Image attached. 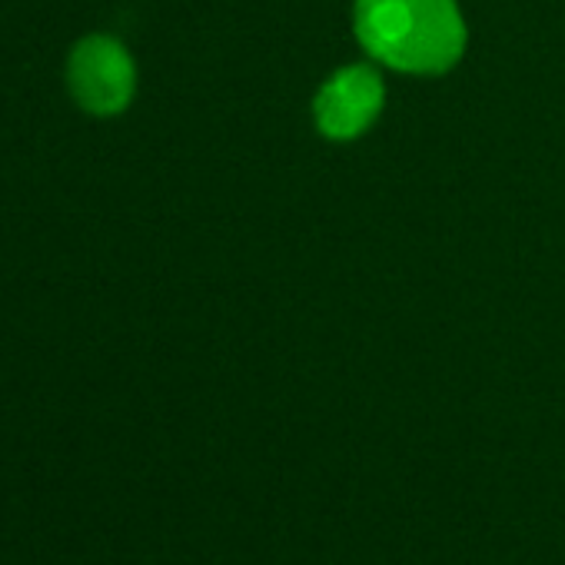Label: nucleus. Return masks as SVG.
<instances>
[{
    "instance_id": "f257e3e1",
    "label": "nucleus",
    "mask_w": 565,
    "mask_h": 565,
    "mask_svg": "<svg viewBox=\"0 0 565 565\" xmlns=\"http://www.w3.org/2000/svg\"><path fill=\"white\" fill-rule=\"evenodd\" d=\"M353 28L376 64L413 77L452 71L469 44L456 0H356Z\"/></svg>"
},
{
    "instance_id": "f03ea898",
    "label": "nucleus",
    "mask_w": 565,
    "mask_h": 565,
    "mask_svg": "<svg viewBox=\"0 0 565 565\" xmlns=\"http://www.w3.org/2000/svg\"><path fill=\"white\" fill-rule=\"evenodd\" d=\"M67 87L94 117H117L137 94V67L130 51L107 34L84 38L67 61Z\"/></svg>"
},
{
    "instance_id": "7ed1b4c3",
    "label": "nucleus",
    "mask_w": 565,
    "mask_h": 565,
    "mask_svg": "<svg viewBox=\"0 0 565 565\" xmlns=\"http://www.w3.org/2000/svg\"><path fill=\"white\" fill-rule=\"evenodd\" d=\"M386 107V84L373 64H347L333 71L313 97V124L333 143L360 140Z\"/></svg>"
}]
</instances>
